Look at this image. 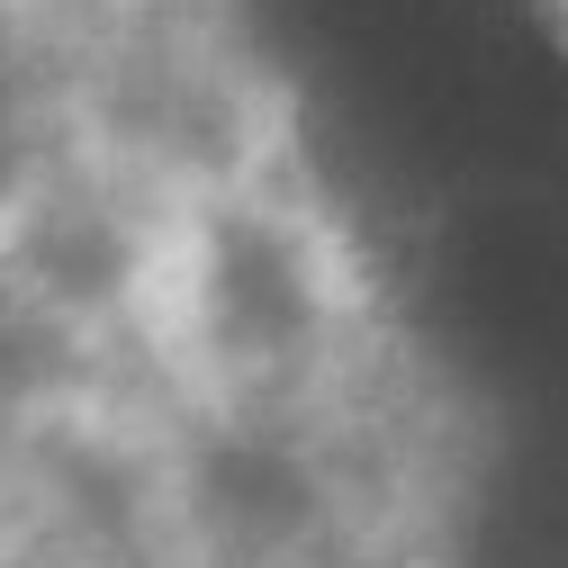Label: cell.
<instances>
[{
    "label": "cell",
    "instance_id": "1",
    "mask_svg": "<svg viewBox=\"0 0 568 568\" xmlns=\"http://www.w3.org/2000/svg\"><path fill=\"white\" fill-rule=\"evenodd\" d=\"M0 568H280L235 362L19 207H0Z\"/></svg>",
    "mask_w": 568,
    "mask_h": 568
}]
</instances>
